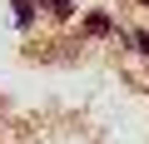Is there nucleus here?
Returning <instances> with one entry per match:
<instances>
[{"mask_svg": "<svg viewBox=\"0 0 149 144\" xmlns=\"http://www.w3.org/2000/svg\"><path fill=\"white\" fill-rule=\"evenodd\" d=\"M15 20H20V25L35 20V5H30V0H15Z\"/></svg>", "mask_w": 149, "mask_h": 144, "instance_id": "f257e3e1", "label": "nucleus"}, {"mask_svg": "<svg viewBox=\"0 0 149 144\" xmlns=\"http://www.w3.org/2000/svg\"><path fill=\"white\" fill-rule=\"evenodd\" d=\"M70 10H74V5H70V0H50V15H60V20H65Z\"/></svg>", "mask_w": 149, "mask_h": 144, "instance_id": "f03ea898", "label": "nucleus"}, {"mask_svg": "<svg viewBox=\"0 0 149 144\" xmlns=\"http://www.w3.org/2000/svg\"><path fill=\"white\" fill-rule=\"evenodd\" d=\"M134 45H139V50H144V55H149V35H144V30H139V35H134Z\"/></svg>", "mask_w": 149, "mask_h": 144, "instance_id": "7ed1b4c3", "label": "nucleus"}, {"mask_svg": "<svg viewBox=\"0 0 149 144\" xmlns=\"http://www.w3.org/2000/svg\"><path fill=\"white\" fill-rule=\"evenodd\" d=\"M144 5H149V0H144Z\"/></svg>", "mask_w": 149, "mask_h": 144, "instance_id": "20e7f679", "label": "nucleus"}]
</instances>
